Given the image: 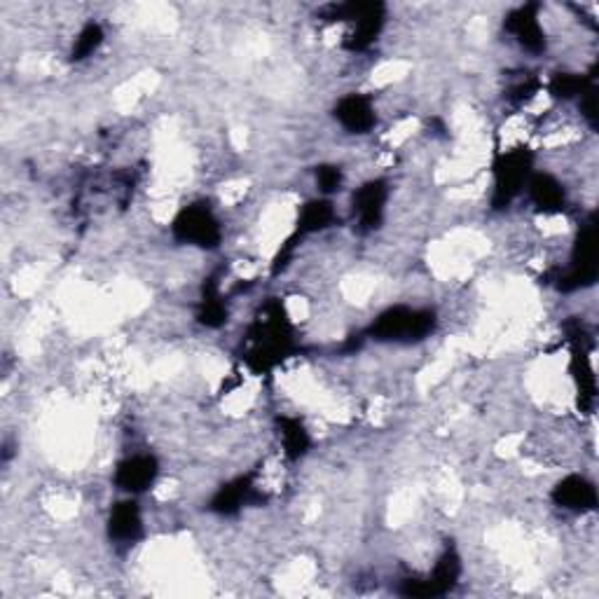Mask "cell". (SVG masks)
<instances>
[{"mask_svg": "<svg viewBox=\"0 0 599 599\" xmlns=\"http://www.w3.org/2000/svg\"><path fill=\"white\" fill-rule=\"evenodd\" d=\"M155 478H157V464L153 457H148V454H132V457L120 461L115 471L117 487L125 490L127 494L146 492L148 487L155 485Z\"/></svg>", "mask_w": 599, "mask_h": 599, "instance_id": "6da1fadb", "label": "cell"}, {"mask_svg": "<svg viewBox=\"0 0 599 599\" xmlns=\"http://www.w3.org/2000/svg\"><path fill=\"white\" fill-rule=\"evenodd\" d=\"M555 499L564 511L585 513L595 508V487L581 475H569L555 490Z\"/></svg>", "mask_w": 599, "mask_h": 599, "instance_id": "7a4b0ae2", "label": "cell"}]
</instances>
